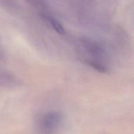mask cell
Returning <instances> with one entry per match:
<instances>
[{
	"mask_svg": "<svg viewBox=\"0 0 134 134\" xmlns=\"http://www.w3.org/2000/svg\"><path fill=\"white\" fill-rule=\"evenodd\" d=\"M43 18H44V20L47 21L49 24L50 26H51V27L53 28V30L55 31H56L58 34H60V35H64L65 34L64 27H63L61 23L59 21H58L57 20L54 18L53 17L50 16L48 15H44Z\"/></svg>",
	"mask_w": 134,
	"mask_h": 134,
	"instance_id": "3957f363",
	"label": "cell"
},
{
	"mask_svg": "<svg viewBox=\"0 0 134 134\" xmlns=\"http://www.w3.org/2000/svg\"><path fill=\"white\" fill-rule=\"evenodd\" d=\"M62 116L58 111H49L40 118L37 128L39 134H56L61 126Z\"/></svg>",
	"mask_w": 134,
	"mask_h": 134,
	"instance_id": "6da1fadb",
	"label": "cell"
},
{
	"mask_svg": "<svg viewBox=\"0 0 134 134\" xmlns=\"http://www.w3.org/2000/svg\"><path fill=\"white\" fill-rule=\"evenodd\" d=\"M85 62L97 71L102 73H107L109 71L107 67L99 62L94 60H85Z\"/></svg>",
	"mask_w": 134,
	"mask_h": 134,
	"instance_id": "277c9868",
	"label": "cell"
},
{
	"mask_svg": "<svg viewBox=\"0 0 134 134\" xmlns=\"http://www.w3.org/2000/svg\"><path fill=\"white\" fill-rule=\"evenodd\" d=\"M81 43L86 52L94 57L103 58L106 55L105 49L99 42L83 37L81 39Z\"/></svg>",
	"mask_w": 134,
	"mask_h": 134,
	"instance_id": "7a4b0ae2",
	"label": "cell"
}]
</instances>
